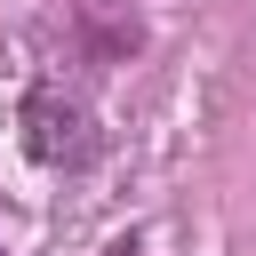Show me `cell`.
<instances>
[{
    "label": "cell",
    "mask_w": 256,
    "mask_h": 256,
    "mask_svg": "<svg viewBox=\"0 0 256 256\" xmlns=\"http://www.w3.org/2000/svg\"><path fill=\"white\" fill-rule=\"evenodd\" d=\"M0 256H8V248H0Z\"/></svg>",
    "instance_id": "3957f363"
},
{
    "label": "cell",
    "mask_w": 256,
    "mask_h": 256,
    "mask_svg": "<svg viewBox=\"0 0 256 256\" xmlns=\"http://www.w3.org/2000/svg\"><path fill=\"white\" fill-rule=\"evenodd\" d=\"M24 144H32V160H48V168H88V160H96V120H88L80 96L32 88V96H24Z\"/></svg>",
    "instance_id": "6da1fadb"
},
{
    "label": "cell",
    "mask_w": 256,
    "mask_h": 256,
    "mask_svg": "<svg viewBox=\"0 0 256 256\" xmlns=\"http://www.w3.org/2000/svg\"><path fill=\"white\" fill-rule=\"evenodd\" d=\"M88 32H96V56L136 48V16H112V0H88Z\"/></svg>",
    "instance_id": "7a4b0ae2"
}]
</instances>
